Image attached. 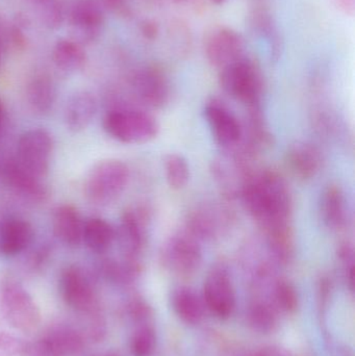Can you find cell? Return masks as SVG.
<instances>
[{"label":"cell","mask_w":355,"mask_h":356,"mask_svg":"<svg viewBox=\"0 0 355 356\" xmlns=\"http://www.w3.org/2000/svg\"><path fill=\"white\" fill-rule=\"evenodd\" d=\"M239 197L263 234L273 228L292 225L293 195L279 171L269 168L252 171L244 180Z\"/></svg>","instance_id":"obj_1"},{"label":"cell","mask_w":355,"mask_h":356,"mask_svg":"<svg viewBox=\"0 0 355 356\" xmlns=\"http://www.w3.org/2000/svg\"><path fill=\"white\" fill-rule=\"evenodd\" d=\"M219 83L223 91L246 108L262 106L264 79L258 63L244 56L221 69Z\"/></svg>","instance_id":"obj_2"},{"label":"cell","mask_w":355,"mask_h":356,"mask_svg":"<svg viewBox=\"0 0 355 356\" xmlns=\"http://www.w3.org/2000/svg\"><path fill=\"white\" fill-rule=\"evenodd\" d=\"M104 129L113 139L125 144L147 143L160 134V124L154 115L133 108L110 111L104 117Z\"/></svg>","instance_id":"obj_3"},{"label":"cell","mask_w":355,"mask_h":356,"mask_svg":"<svg viewBox=\"0 0 355 356\" xmlns=\"http://www.w3.org/2000/svg\"><path fill=\"white\" fill-rule=\"evenodd\" d=\"M236 224V213L225 203L204 202L188 213L185 228L199 242H214L226 236Z\"/></svg>","instance_id":"obj_4"},{"label":"cell","mask_w":355,"mask_h":356,"mask_svg":"<svg viewBox=\"0 0 355 356\" xmlns=\"http://www.w3.org/2000/svg\"><path fill=\"white\" fill-rule=\"evenodd\" d=\"M129 180V169L122 161H102L88 175L85 195L94 204H110L122 194Z\"/></svg>","instance_id":"obj_5"},{"label":"cell","mask_w":355,"mask_h":356,"mask_svg":"<svg viewBox=\"0 0 355 356\" xmlns=\"http://www.w3.org/2000/svg\"><path fill=\"white\" fill-rule=\"evenodd\" d=\"M0 309L4 319L20 332H33L41 322V313L33 297L13 280H4L0 286Z\"/></svg>","instance_id":"obj_6"},{"label":"cell","mask_w":355,"mask_h":356,"mask_svg":"<svg viewBox=\"0 0 355 356\" xmlns=\"http://www.w3.org/2000/svg\"><path fill=\"white\" fill-rule=\"evenodd\" d=\"M160 263L179 276H192L202 264L200 242L187 230L175 232L160 247Z\"/></svg>","instance_id":"obj_7"},{"label":"cell","mask_w":355,"mask_h":356,"mask_svg":"<svg viewBox=\"0 0 355 356\" xmlns=\"http://www.w3.org/2000/svg\"><path fill=\"white\" fill-rule=\"evenodd\" d=\"M53 141L45 129H31L21 136L17 148V162L35 177L43 178L49 168Z\"/></svg>","instance_id":"obj_8"},{"label":"cell","mask_w":355,"mask_h":356,"mask_svg":"<svg viewBox=\"0 0 355 356\" xmlns=\"http://www.w3.org/2000/svg\"><path fill=\"white\" fill-rule=\"evenodd\" d=\"M204 116L218 145L229 152L241 145L245 129L224 102L212 98L204 106Z\"/></svg>","instance_id":"obj_9"},{"label":"cell","mask_w":355,"mask_h":356,"mask_svg":"<svg viewBox=\"0 0 355 356\" xmlns=\"http://www.w3.org/2000/svg\"><path fill=\"white\" fill-rule=\"evenodd\" d=\"M204 305L220 319H227L236 309V292L229 272L222 265L210 270L204 284Z\"/></svg>","instance_id":"obj_10"},{"label":"cell","mask_w":355,"mask_h":356,"mask_svg":"<svg viewBox=\"0 0 355 356\" xmlns=\"http://www.w3.org/2000/svg\"><path fill=\"white\" fill-rule=\"evenodd\" d=\"M135 98L146 108H165L170 102L171 88L168 77L158 66H146L138 70L131 79Z\"/></svg>","instance_id":"obj_11"},{"label":"cell","mask_w":355,"mask_h":356,"mask_svg":"<svg viewBox=\"0 0 355 356\" xmlns=\"http://www.w3.org/2000/svg\"><path fill=\"white\" fill-rule=\"evenodd\" d=\"M245 51L243 37L229 26L213 29L204 40L206 60L219 70L241 58Z\"/></svg>","instance_id":"obj_12"},{"label":"cell","mask_w":355,"mask_h":356,"mask_svg":"<svg viewBox=\"0 0 355 356\" xmlns=\"http://www.w3.org/2000/svg\"><path fill=\"white\" fill-rule=\"evenodd\" d=\"M148 221V211L143 207H131L123 213L116 238L126 259H140L147 242Z\"/></svg>","instance_id":"obj_13"},{"label":"cell","mask_w":355,"mask_h":356,"mask_svg":"<svg viewBox=\"0 0 355 356\" xmlns=\"http://www.w3.org/2000/svg\"><path fill=\"white\" fill-rule=\"evenodd\" d=\"M71 31L79 43L97 39L104 23V14L97 0H75L69 15Z\"/></svg>","instance_id":"obj_14"},{"label":"cell","mask_w":355,"mask_h":356,"mask_svg":"<svg viewBox=\"0 0 355 356\" xmlns=\"http://www.w3.org/2000/svg\"><path fill=\"white\" fill-rule=\"evenodd\" d=\"M60 291L67 305L81 312H93L97 301L93 286L83 270L71 266L60 277Z\"/></svg>","instance_id":"obj_15"},{"label":"cell","mask_w":355,"mask_h":356,"mask_svg":"<svg viewBox=\"0 0 355 356\" xmlns=\"http://www.w3.org/2000/svg\"><path fill=\"white\" fill-rule=\"evenodd\" d=\"M286 162L294 177L306 181L320 172L323 164L322 154L313 144L298 142L288 150Z\"/></svg>","instance_id":"obj_16"},{"label":"cell","mask_w":355,"mask_h":356,"mask_svg":"<svg viewBox=\"0 0 355 356\" xmlns=\"http://www.w3.org/2000/svg\"><path fill=\"white\" fill-rule=\"evenodd\" d=\"M4 175L8 186L27 200L41 202L46 197V188L41 178L35 177L23 168L16 159L10 160L4 168Z\"/></svg>","instance_id":"obj_17"},{"label":"cell","mask_w":355,"mask_h":356,"mask_svg":"<svg viewBox=\"0 0 355 356\" xmlns=\"http://www.w3.org/2000/svg\"><path fill=\"white\" fill-rule=\"evenodd\" d=\"M323 221L329 229L341 232L348 221L347 202L343 188L337 184L327 186L321 200Z\"/></svg>","instance_id":"obj_18"},{"label":"cell","mask_w":355,"mask_h":356,"mask_svg":"<svg viewBox=\"0 0 355 356\" xmlns=\"http://www.w3.org/2000/svg\"><path fill=\"white\" fill-rule=\"evenodd\" d=\"M52 227L54 236L67 246H77L83 241V222L72 205H60L56 209Z\"/></svg>","instance_id":"obj_19"},{"label":"cell","mask_w":355,"mask_h":356,"mask_svg":"<svg viewBox=\"0 0 355 356\" xmlns=\"http://www.w3.org/2000/svg\"><path fill=\"white\" fill-rule=\"evenodd\" d=\"M33 227L24 220L12 219L0 225V252L15 257L28 248L33 241Z\"/></svg>","instance_id":"obj_20"},{"label":"cell","mask_w":355,"mask_h":356,"mask_svg":"<svg viewBox=\"0 0 355 356\" xmlns=\"http://www.w3.org/2000/svg\"><path fill=\"white\" fill-rule=\"evenodd\" d=\"M95 98L89 92H79L69 100L65 108V121L70 131H81L87 129L95 116Z\"/></svg>","instance_id":"obj_21"},{"label":"cell","mask_w":355,"mask_h":356,"mask_svg":"<svg viewBox=\"0 0 355 356\" xmlns=\"http://www.w3.org/2000/svg\"><path fill=\"white\" fill-rule=\"evenodd\" d=\"M116 240V230L106 220L91 218L83 223V241L90 250L106 253Z\"/></svg>","instance_id":"obj_22"},{"label":"cell","mask_w":355,"mask_h":356,"mask_svg":"<svg viewBox=\"0 0 355 356\" xmlns=\"http://www.w3.org/2000/svg\"><path fill=\"white\" fill-rule=\"evenodd\" d=\"M172 305L176 315L187 324L195 325L204 319V300L189 288H179L173 293Z\"/></svg>","instance_id":"obj_23"},{"label":"cell","mask_w":355,"mask_h":356,"mask_svg":"<svg viewBox=\"0 0 355 356\" xmlns=\"http://www.w3.org/2000/svg\"><path fill=\"white\" fill-rule=\"evenodd\" d=\"M53 60L58 68L67 72L79 70L85 63V52L75 40L62 39L56 44Z\"/></svg>","instance_id":"obj_24"},{"label":"cell","mask_w":355,"mask_h":356,"mask_svg":"<svg viewBox=\"0 0 355 356\" xmlns=\"http://www.w3.org/2000/svg\"><path fill=\"white\" fill-rule=\"evenodd\" d=\"M27 98L35 112H49L56 102V88L48 77H35L29 83Z\"/></svg>","instance_id":"obj_25"},{"label":"cell","mask_w":355,"mask_h":356,"mask_svg":"<svg viewBox=\"0 0 355 356\" xmlns=\"http://www.w3.org/2000/svg\"><path fill=\"white\" fill-rule=\"evenodd\" d=\"M164 173L167 184L174 191L185 188L191 178V169L187 159L179 154H169L165 156Z\"/></svg>","instance_id":"obj_26"},{"label":"cell","mask_w":355,"mask_h":356,"mask_svg":"<svg viewBox=\"0 0 355 356\" xmlns=\"http://www.w3.org/2000/svg\"><path fill=\"white\" fill-rule=\"evenodd\" d=\"M252 25L256 31H258V33H260L268 42L271 58L274 60H279L281 56L283 45H281L279 31L273 22L270 14L265 10H256L252 16Z\"/></svg>","instance_id":"obj_27"},{"label":"cell","mask_w":355,"mask_h":356,"mask_svg":"<svg viewBox=\"0 0 355 356\" xmlns=\"http://www.w3.org/2000/svg\"><path fill=\"white\" fill-rule=\"evenodd\" d=\"M35 2L38 15L45 26L56 29L62 24L64 14L58 0H35Z\"/></svg>","instance_id":"obj_28"},{"label":"cell","mask_w":355,"mask_h":356,"mask_svg":"<svg viewBox=\"0 0 355 356\" xmlns=\"http://www.w3.org/2000/svg\"><path fill=\"white\" fill-rule=\"evenodd\" d=\"M274 298L279 307L291 313L298 307V294L295 286L287 280H279L274 284Z\"/></svg>","instance_id":"obj_29"},{"label":"cell","mask_w":355,"mask_h":356,"mask_svg":"<svg viewBox=\"0 0 355 356\" xmlns=\"http://www.w3.org/2000/svg\"><path fill=\"white\" fill-rule=\"evenodd\" d=\"M131 353L135 356H150L156 348V334L152 328L142 326L133 332L131 342Z\"/></svg>","instance_id":"obj_30"},{"label":"cell","mask_w":355,"mask_h":356,"mask_svg":"<svg viewBox=\"0 0 355 356\" xmlns=\"http://www.w3.org/2000/svg\"><path fill=\"white\" fill-rule=\"evenodd\" d=\"M250 322L261 332H270L274 327L275 319L273 309L265 303H256L250 309Z\"/></svg>","instance_id":"obj_31"},{"label":"cell","mask_w":355,"mask_h":356,"mask_svg":"<svg viewBox=\"0 0 355 356\" xmlns=\"http://www.w3.org/2000/svg\"><path fill=\"white\" fill-rule=\"evenodd\" d=\"M337 255L339 261L343 265L346 280L350 289L354 286V246L352 241H342L337 248Z\"/></svg>","instance_id":"obj_32"},{"label":"cell","mask_w":355,"mask_h":356,"mask_svg":"<svg viewBox=\"0 0 355 356\" xmlns=\"http://www.w3.org/2000/svg\"><path fill=\"white\" fill-rule=\"evenodd\" d=\"M23 353H26V347L20 340L6 332H0V353L18 355Z\"/></svg>","instance_id":"obj_33"},{"label":"cell","mask_w":355,"mask_h":356,"mask_svg":"<svg viewBox=\"0 0 355 356\" xmlns=\"http://www.w3.org/2000/svg\"><path fill=\"white\" fill-rule=\"evenodd\" d=\"M338 10L346 15H354L355 0H331Z\"/></svg>","instance_id":"obj_34"},{"label":"cell","mask_w":355,"mask_h":356,"mask_svg":"<svg viewBox=\"0 0 355 356\" xmlns=\"http://www.w3.org/2000/svg\"><path fill=\"white\" fill-rule=\"evenodd\" d=\"M142 33L145 35L146 39H156L158 33V26L152 21H147L142 25Z\"/></svg>","instance_id":"obj_35"},{"label":"cell","mask_w":355,"mask_h":356,"mask_svg":"<svg viewBox=\"0 0 355 356\" xmlns=\"http://www.w3.org/2000/svg\"><path fill=\"white\" fill-rule=\"evenodd\" d=\"M106 6L115 10H122L125 6V0H104Z\"/></svg>","instance_id":"obj_36"},{"label":"cell","mask_w":355,"mask_h":356,"mask_svg":"<svg viewBox=\"0 0 355 356\" xmlns=\"http://www.w3.org/2000/svg\"><path fill=\"white\" fill-rule=\"evenodd\" d=\"M4 117V108L3 104H2L1 100H0V125H1L2 120Z\"/></svg>","instance_id":"obj_37"},{"label":"cell","mask_w":355,"mask_h":356,"mask_svg":"<svg viewBox=\"0 0 355 356\" xmlns=\"http://www.w3.org/2000/svg\"><path fill=\"white\" fill-rule=\"evenodd\" d=\"M213 2H215V3L217 4H221L223 3V2L225 1V0H212Z\"/></svg>","instance_id":"obj_38"},{"label":"cell","mask_w":355,"mask_h":356,"mask_svg":"<svg viewBox=\"0 0 355 356\" xmlns=\"http://www.w3.org/2000/svg\"><path fill=\"white\" fill-rule=\"evenodd\" d=\"M0 63H1V45H0Z\"/></svg>","instance_id":"obj_39"}]
</instances>
